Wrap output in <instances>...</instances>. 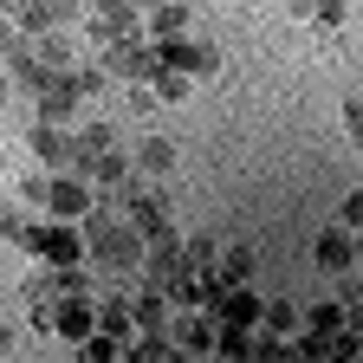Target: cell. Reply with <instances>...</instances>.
Wrapping results in <instances>:
<instances>
[{
    "label": "cell",
    "mask_w": 363,
    "mask_h": 363,
    "mask_svg": "<svg viewBox=\"0 0 363 363\" xmlns=\"http://www.w3.org/2000/svg\"><path fill=\"white\" fill-rule=\"evenodd\" d=\"M7 98H13V84H7V78H0V111H7Z\"/></svg>",
    "instance_id": "cell-29"
},
{
    "label": "cell",
    "mask_w": 363,
    "mask_h": 363,
    "mask_svg": "<svg viewBox=\"0 0 363 363\" xmlns=\"http://www.w3.org/2000/svg\"><path fill=\"white\" fill-rule=\"evenodd\" d=\"M117 214L136 227V240H143V247H156V240H175V220H169V189H162V182H156V189H143V195H130Z\"/></svg>",
    "instance_id": "cell-2"
},
{
    "label": "cell",
    "mask_w": 363,
    "mask_h": 363,
    "mask_svg": "<svg viewBox=\"0 0 363 363\" xmlns=\"http://www.w3.org/2000/svg\"><path fill=\"white\" fill-rule=\"evenodd\" d=\"M39 117H45V123H72V117H78V91H72L65 72H52V78L39 84Z\"/></svg>",
    "instance_id": "cell-13"
},
{
    "label": "cell",
    "mask_w": 363,
    "mask_h": 363,
    "mask_svg": "<svg viewBox=\"0 0 363 363\" xmlns=\"http://www.w3.org/2000/svg\"><path fill=\"white\" fill-rule=\"evenodd\" d=\"M78 350H84V357H91V363H117V357H123V344H117V337H111V331H91V337H84V344H78Z\"/></svg>",
    "instance_id": "cell-22"
},
{
    "label": "cell",
    "mask_w": 363,
    "mask_h": 363,
    "mask_svg": "<svg viewBox=\"0 0 363 363\" xmlns=\"http://www.w3.org/2000/svg\"><path fill=\"white\" fill-rule=\"evenodd\" d=\"M318 266H325V272H350V266H357V240H350V227H344V234L331 227V234L318 240Z\"/></svg>",
    "instance_id": "cell-15"
},
{
    "label": "cell",
    "mask_w": 363,
    "mask_h": 363,
    "mask_svg": "<svg viewBox=\"0 0 363 363\" xmlns=\"http://www.w3.org/2000/svg\"><path fill=\"white\" fill-rule=\"evenodd\" d=\"M13 350H20V331H13V325H0V357H13Z\"/></svg>",
    "instance_id": "cell-28"
},
{
    "label": "cell",
    "mask_w": 363,
    "mask_h": 363,
    "mask_svg": "<svg viewBox=\"0 0 363 363\" xmlns=\"http://www.w3.org/2000/svg\"><path fill=\"white\" fill-rule=\"evenodd\" d=\"M45 208H52V220H78V214L91 208V182H84V175H72V169H52Z\"/></svg>",
    "instance_id": "cell-9"
},
{
    "label": "cell",
    "mask_w": 363,
    "mask_h": 363,
    "mask_svg": "<svg viewBox=\"0 0 363 363\" xmlns=\"http://www.w3.org/2000/svg\"><path fill=\"white\" fill-rule=\"evenodd\" d=\"M298 325H305V311H298L292 298H272V305L259 298V331H279V337H292Z\"/></svg>",
    "instance_id": "cell-16"
},
{
    "label": "cell",
    "mask_w": 363,
    "mask_h": 363,
    "mask_svg": "<svg viewBox=\"0 0 363 363\" xmlns=\"http://www.w3.org/2000/svg\"><path fill=\"white\" fill-rule=\"evenodd\" d=\"M78 227H84V253H91V272L98 279H111V286H136V272H143V240H136V227L111 208V201H91L84 214H78Z\"/></svg>",
    "instance_id": "cell-1"
},
{
    "label": "cell",
    "mask_w": 363,
    "mask_h": 363,
    "mask_svg": "<svg viewBox=\"0 0 363 363\" xmlns=\"http://www.w3.org/2000/svg\"><path fill=\"white\" fill-rule=\"evenodd\" d=\"M143 33L150 39H182V33H189V0H162V7H150L143 13Z\"/></svg>",
    "instance_id": "cell-14"
},
{
    "label": "cell",
    "mask_w": 363,
    "mask_h": 363,
    "mask_svg": "<svg viewBox=\"0 0 363 363\" xmlns=\"http://www.w3.org/2000/svg\"><path fill=\"white\" fill-rule=\"evenodd\" d=\"M65 78H72V91H78V98H104V91H111V72H104L98 59H84V65L72 59V65H65Z\"/></svg>",
    "instance_id": "cell-17"
},
{
    "label": "cell",
    "mask_w": 363,
    "mask_h": 363,
    "mask_svg": "<svg viewBox=\"0 0 363 363\" xmlns=\"http://www.w3.org/2000/svg\"><path fill=\"white\" fill-rule=\"evenodd\" d=\"M169 318H175V298H169V292L130 286V325H136V331H169Z\"/></svg>",
    "instance_id": "cell-11"
},
{
    "label": "cell",
    "mask_w": 363,
    "mask_h": 363,
    "mask_svg": "<svg viewBox=\"0 0 363 363\" xmlns=\"http://www.w3.org/2000/svg\"><path fill=\"white\" fill-rule=\"evenodd\" d=\"M208 318H214V325H227V331H253V325H259V292H253L247 279H220L214 298H208Z\"/></svg>",
    "instance_id": "cell-4"
},
{
    "label": "cell",
    "mask_w": 363,
    "mask_h": 363,
    "mask_svg": "<svg viewBox=\"0 0 363 363\" xmlns=\"http://www.w3.org/2000/svg\"><path fill=\"white\" fill-rule=\"evenodd\" d=\"M337 220L357 234V220H363V195H344V208H337Z\"/></svg>",
    "instance_id": "cell-26"
},
{
    "label": "cell",
    "mask_w": 363,
    "mask_h": 363,
    "mask_svg": "<svg viewBox=\"0 0 363 363\" xmlns=\"http://www.w3.org/2000/svg\"><path fill=\"white\" fill-rule=\"evenodd\" d=\"M130 169L136 175H143V182H169L175 175V143H169V136H136V143H130Z\"/></svg>",
    "instance_id": "cell-8"
},
{
    "label": "cell",
    "mask_w": 363,
    "mask_h": 363,
    "mask_svg": "<svg viewBox=\"0 0 363 363\" xmlns=\"http://www.w3.org/2000/svg\"><path fill=\"white\" fill-rule=\"evenodd\" d=\"M123 104H130V117H150V111H156V91H150V78H143V84H130V91H123Z\"/></svg>",
    "instance_id": "cell-24"
},
{
    "label": "cell",
    "mask_w": 363,
    "mask_h": 363,
    "mask_svg": "<svg viewBox=\"0 0 363 363\" xmlns=\"http://www.w3.org/2000/svg\"><path fill=\"white\" fill-rule=\"evenodd\" d=\"M33 52L52 65V72H65L72 65V39H65V26H52V33H33Z\"/></svg>",
    "instance_id": "cell-18"
},
{
    "label": "cell",
    "mask_w": 363,
    "mask_h": 363,
    "mask_svg": "<svg viewBox=\"0 0 363 363\" xmlns=\"http://www.w3.org/2000/svg\"><path fill=\"white\" fill-rule=\"evenodd\" d=\"M45 189H52V169L26 175V182H20V201H26V208H45Z\"/></svg>",
    "instance_id": "cell-23"
},
{
    "label": "cell",
    "mask_w": 363,
    "mask_h": 363,
    "mask_svg": "<svg viewBox=\"0 0 363 363\" xmlns=\"http://www.w3.org/2000/svg\"><path fill=\"white\" fill-rule=\"evenodd\" d=\"M156 45V59L162 65H175V72H189V78H208V72H220V45H208V39H150Z\"/></svg>",
    "instance_id": "cell-6"
},
{
    "label": "cell",
    "mask_w": 363,
    "mask_h": 363,
    "mask_svg": "<svg viewBox=\"0 0 363 363\" xmlns=\"http://www.w3.org/2000/svg\"><path fill=\"white\" fill-rule=\"evenodd\" d=\"M52 331L72 337V344H84L91 331H98V305H91V292H72V298L52 305Z\"/></svg>",
    "instance_id": "cell-10"
},
{
    "label": "cell",
    "mask_w": 363,
    "mask_h": 363,
    "mask_svg": "<svg viewBox=\"0 0 363 363\" xmlns=\"http://www.w3.org/2000/svg\"><path fill=\"white\" fill-rule=\"evenodd\" d=\"M111 78H123V84H143L150 72H156V45L143 39V33H123V39H104V59H98Z\"/></svg>",
    "instance_id": "cell-3"
},
{
    "label": "cell",
    "mask_w": 363,
    "mask_h": 363,
    "mask_svg": "<svg viewBox=\"0 0 363 363\" xmlns=\"http://www.w3.org/2000/svg\"><path fill=\"white\" fill-rule=\"evenodd\" d=\"M84 33L91 39H123V33H143V7H136V0H91L84 7Z\"/></svg>",
    "instance_id": "cell-5"
},
{
    "label": "cell",
    "mask_w": 363,
    "mask_h": 363,
    "mask_svg": "<svg viewBox=\"0 0 363 363\" xmlns=\"http://www.w3.org/2000/svg\"><path fill=\"white\" fill-rule=\"evenodd\" d=\"M286 7H292V13H311V0H286Z\"/></svg>",
    "instance_id": "cell-30"
},
{
    "label": "cell",
    "mask_w": 363,
    "mask_h": 363,
    "mask_svg": "<svg viewBox=\"0 0 363 363\" xmlns=\"http://www.w3.org/2000/svg\"><path fill=\"white\" fill-rule=\"evenodd\" d=\"M20 220H26V214H20V208H13L7 195H0V240H7V234H13V227H20Z\"/></svg>",
    "instance_id": "cell-27"
},
{
    "label": "cell",
    "mask_w": 363,
    "mask_h": 363,
    "mask_svg": "<svg viewBox=\"0 0 363 363\" xmlns=\"http://www.w3.org/2000/svg\"><path fill=\"white\" fill-rule=\"evenodd\" d=\"M26 150H33L45 169H65V162H72V130H65V123H45V117H39V123L26 130Z\"/></svg>",
    "instance_id": "cell-12"
},
{
    "label": "cell",
    "mask_w": 363,
    "mask_h": 363,
    "mask_svg": "<svg viewBox=\"0 0 363 363\" xmlns=\"http://www.w3.org/2000/svg\"><path fill=\"white\" fill-rule=\"evenodd\" d=\"M311 20H318V33H344L350 0H311Z\"/></svg>",
    "instance_id": "cell-21"
},
{
    "label": "cell",
    "mask_w": 363,
    "mask_h": 363,
    "mask_svg": "<svg viewBox=\"0 0 363 363\" xmlns=\"http://www.w3.org/2000/svg\"><path fill=\"white\" fill-rule=\"evenodd\" d=\"M214 272H220V279H253V247H240V240H234V247L214 259Z\"/></svg>",
    "instance_id": "cell-20"
},
{
    "label": "cell",
    "mask_w": 363,
    "mask_h": 363,
    "mask_svg": "<svg viewBox=\"0 0 363 363\" xmlns=\"http://www.w3.org/2000/svg\"><path fill=\"white\" fill-rule=\"evenodd\" d=\"M111 150H117V130H111V123H78V130H72V162H65V169L91 182V169H98Z\"/></svg>",
    "instance_id": "cell-7"
},
{
    "label": "cell",
    "mask_w": 363,
    "mask_h": 363,
    "mask_svg": "<svg viewBox=\"0 0 363 363\" xmlns=\"http://www.w3.org/2000/svg\"><path fill=\"white\" fill-rule=\"evenodd\" d=\"M182 259H189V266H214L220 247H214V240H189V247H182Z\"/></svg>",
    "instance_id": "cell-25"
},
{
    "label": "cell",
    "mask_w": 363,
    "mask_h": 363,
    "mask_svg": "<svg viewBox=\"0 0 363 363\" xmlns=\"http://www.w3.org/2000/svg\"><path fill=\"white\" fill-rule=\"evenodd\" d=\"M136 7H143V13H150V7H162V0H136Z\"/></svg>",
    "instance_id": "cell-31"
},
{
    "label": "cell",
    "mask_w": 363,
    "mask_h": 363,
    "mask_svg": "<svg viewBox=\"0 0 363 363\" xmlns=\"http://www.w3.org/2000/svg\"><path fill=\"white\" fill-rule=\"evenodd\" d=\"M344 325H357V305H311V318H305V331H318V337H331V331H344Z\"/></svg>",
    "instance_id": "cell-19"
}]
</instances>
